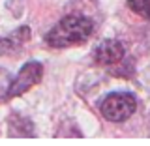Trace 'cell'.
<instances>
[{
  "mask_svg": "<svg viewBox=\"0 0 150 146\" xmlns=\"http://www.w3.org/2000/svg\"><path fill=\"white\" fill-rule=\"evenodd\" d=\"M94 32V23L86 15H66L45 34L43 41L53 49L81 45Z\"/></svg>",
  "mask_w": 150,
  "mask_h": 146,
  "instance_id": "cell-1",
  "label": "cell"
},
{
  "mask_svg": "<svg viewBox=\"0 0 150 146\" xmlns=\"http://www.w3.org/2000/svg\"><path fill=\"white\" fill-rule=\"evenodd\" d=\"M137 109V99L129 92H112L107 94L100 103V112L105 120L120 124L126 122Z\"/></svg>",
  "mask_w": 150,
  "mask_h": 146,
  "instance_id": "cell-2",
  "label": "cell"
},
{
  "mask_svg": "<svg viewBox=\"0 0 150 146\" xmlns=\"http://www.w3.org/2000/svg\"><path fill=\"white\" fill-rule=\"evenodd\" d=\"M43 77V64L38 60H28L23 64V68L19 69V73L13 77V81L9 83L8 92H6V99H13L19 97L23 94H26L32 86H36Z\"/></svg>",
  "mask_w": 150,
  "mask_h": 146,
  "instance_id": "cell-3",
  "label": "cell"
},
{
  "mask_svg": "<svg viewBox=\"0 0 150 146\" xmlns=\"http://www.w3.org/2000/svg\"><path fill=\"white\" fill-rule=\"evenodd\" d=\"M126 49L118 39H103L92 51V58L98 66H115L124 60Z\"/></svg>",
  "mask_w": 150,
  "mask_h": 146,
  "instance_id": "cell-4",
  "label": "cell"
},
{
  "mask_svg": "<svg viewBox=\"0 0 150 146\" xmlns=\"http://www.w3.org/2000/svg\"><path fill=\"white\" fill-rule=\"evenodd\" d=\"M28 37H30V28L28 26L17 28V30L8 37H0V56L21 53L23 45H25V41H28Z\"/></svg>",
  "mask_w": 150,
  "mask_h": 146,
  "instance_id": "cell-5",
  "label": "cell"
},
{
  "mask_svg": "<svg viewBox=\"0 0 150 146\" xmlns=\"http://www.w3.org/2000/svg\"><path fill=\"white\" fill-rule=\"evenodd\" d=\"M34 122L25 118L21 114H11L9 116V128L8 135L9 137H34Z\"/></svg>",
  "mask_w": 150,
  "mask_h": 146,
  "instance_id": "cell-6",
  "label": "cell"
},
{
  "mask_svg": "<svg viewBox=\"0 0 150 146\" xmlns=\"http://www.w3.org/2000/svg\"><path fill=\"white\" fill-rule=\"evenodd\" d=\"M128 6L133 13L150 21V0H128Z\"/></svg>",
  "mask_w": 150,
  "mask_h": 146,
  "instance_id": "cell-7",
  "label": "cell"
}]
</instances>
